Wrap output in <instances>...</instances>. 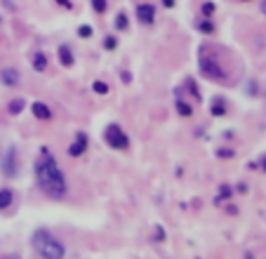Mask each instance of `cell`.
Instances as JSON below:
<instances>
[{
    "label": "cell",
    "mask_w": 266,
    "mask_h": 259,
    "mask_svg": "<svg viewBox=\"0 0 266 259\" xmlns=\"http://www.w3.org/2000/svg\"><path fill=\"white\" fill-rule=\"evenodd\" d=\"M36 179L38 186L43 189V193H47L55 200H62L66 196V179H64V172L59 170L57 161L52 158L47 151L43 148L40 158L36 161Z\"/></svg>",
    "instance_id": "6da1fadb"
},
{
    "label": "cell",
    "mask_w": 266,
    "mask_h": 259,
    "mask_svg": "<svg viewBox=\"0 0 266 259\" xmlns=\"http://www.w3.org/2000/svg\"><path fill=\"white\" fill-rule=\"evenodd\" d=\"M33 250L45 259H62L66 254V247L57 241L50 231H36L33 234Z\"/></svg>",
    "instance_id": "7a4b0ae2"
},
{
    "label": "cell",
    "mask_w": 266,
    "mask_h": 259,
    "mask_svg": "<svg viewBox=\"0 0 266 259\" xmlns=\"http://www.w3.org/2000/svg\"><path fill=\"white\" fill-rule=\"evenodd\" d=\"M198 62H200V73L205 78H210V81H226V68L219 64L217 55L210 47H200Z\"/></svg>",
    "instance_id": "3957f363"
},
{
    "label": "cell",
    "mask_w": 266,
    "mask_h": 259,
    "mask_svg": "<svg viewBox=\"0 0 266 259\" xmlns=\"http://www.w3.org/2000/svg\"><path fill=\"white\" fill-rule=\"evenodd\" d=\"M104 139H106V144L111 148H118V151H125V148L130 146V137L123 132V127L120 125H109L106 127V132H104Z\"/></svg>",
    "instance_id": "277c9868"
},
{
    "label": "cell",
    "mask_w": 266,
    "mask_h": 259,
    "mask_svg": "<svg viewBox=\"0 0 266 259\" xmlns=\"http://www.w3.org/2000/svg\"><path fill=\"white\" fill-rule=\"evenodd\" d=\"M135 17L139 19V24L151 26L155 21V7L151 5V3H139V5L135 7Z\"/></svg>",
    "instance_id": "5b68a950"
},
{
    "label": "cell",
    "mask_w": 266,
    "mask_h": 259,
    "mask_svg": "<svg viewBox=\"0 0 266 259\" xmlns=\"http://www.w3.org/2000/svg\"><path fill=\"white\" fill-rule=\"evenodd\" d=\"M3 174L10 179L17 177V148L14 146H10L3 156Z\"/></svg>",
    "instance_id": "8992f818"
},
{
    "label": "cell",
    "mask_w": 266,
    "mask_h": 259,
    "mask_svg": "<svg viewBox=\"0 0 266 259\" xmlns=\"http://www.w3.org/2000/svg\"><path fill=\"white\" fill-rule=\"evenodd\" d=\"M19 81H21V75H19V68H14V66L0 68V83H3L5 87H17Z\"/></svg>",
    "instance_id": "52a82bcc"
},
{
    "label": "cell",
    "mask_w": 266,
    "mask_h": 259,
    "mask_svg": "<svg viewBox=\"0 0 266 259\" xmlns=\"http://www.w3.org/2000/svg\"><path fill=\"white\" fill-rule=\"evenodd\" d=\"M87 142H90V139H87V135L85 132H78V135H75V139H73V144H71V146H68V156H83L87 151Z\"/></svg>",
    "instance_id": "ba28073f"
},
{
    "label": "cell",
    "mask_w": 266,
    "mask_h": 259,
    "mask_svg": "<svg viewBox=\"0 0 266 259\" xmlns=\"http://www.w3.org/2000/svg\"><path fill=\"white\" fill-rule=\"evenodd\" d=\"M31 111H33V116H36L38 120H50V118H52L50 106L43 104V101H36V104H31Z\"/></svg>",
    "instance_id": "9c48e42d"
},
{
    "label": "cell",
    "mask_w": 266,
    "mask_h": 259,
    "mask_svg": "<svg viewBox=\"0 0 266 259\" xmlns=\"http://www.w3.org/2000/svg\"><path fill=\"white\" fill-rule=\"evenodd\" d=\"M210 113L212 116H217V118H222V116L229 113V106H226V101H224L222 97H215L212 99V106H210Z\"/></svg>",
    "instance_id": "30bf717a"
},
{
    "label": "cell",
    "mask_w": 266,
    "mask_h": 259,
    "mask_svg": "<svg viewBox=\"0 0 266 259\" xmlns=\"http://www.w3.org/2000/svg\"><path fill=\"white\" fill-rule=\"evenodd\" d=\"M57 55H59V62H62V66H66V68L73 66V52H71V47H68V45H62V47L57 49Z\"/></svg>",
    "instance_id": "8fae6325"
},
{
    "label": "cell",
    "mask_w": 266,
    "mask_h": 259,
    "mask_svg": "<svg viewBox=\"0 0 266 259\" xmlns=\"http://www.w3.org/2000/svg\"><path fill=\"white\" fill-rule=\"evenodd\" d=\"M31 64H33L36 71H45V68H47V57L38 49V52H33V55H31Z\"/></svg>",
    "instance_id": "7c38bea8"
},
{
    "label": "cell",
    "mask_w": 266,
    "mask_h": 259,
    "mask_svg": "<svg viewBox=\"0 0 266 259\" xmlns=\"http://www.w3.org/2000/svg\"><path fill=\"white\" fill-rule=\"evenodd\" d=\"M177 113H179L181 118H189V116H193V106L189 104V101H184V99L179 97V94H177Z\"/></svg>",
    "instance_id": "4fadbf2b"
},
{
    "label": "cell",
    "mask_w": 266,
    "mask_h": 259,
    "mask_svg": "<svg viewBox=\"0 0 266 259\" xmlns=\"http://www.w3.org/2000/svg\"><path fill=\"white\" fill-rule=\"evenodd\" d=\"M14 200V191L12 189H0V210H7Z\"/></svg>",
    "instance_id": "5bb4252c"
},
{
    "label": "cell",
    "mask_w": 266,
    "mask_h": 259,
    "mask_svg": "<svg viewBox=\"0 0 266 259\" xmlns=\"http://www.w3.org/2000/svg\"><path fill=\"white\" fill-rule=\"evenodd\" d=\"M24 109H26V101H24V99H12V101L7 104V113H10V116H19V113L24 111Z\"/></svg>",
    "instance_id": "9a60e30c"
},
{
    "label": "cell",
    "mask_w": 266,
    "mask_h": 259,
    "mask_svg": "<svg viewBox=\"0 0 266 259\" xmlns=\"http://www.w3.org/2000/svg\"><path fill=\"white\" fill-rule=\"evenodd\" d=\"M113 29L116 31H127V17H125V12H118L116 21H113Z\"/></svg>",
    "instance_id": "2e32d148"
},
{
    "label": "cell",
    "mask_w": 266,
    "mask_h": 259,
    "mask_svg": "<svg viewBox=\"0 0 266 259\" xmlns=\"http://www.w3.org/2000/svg\"><path fill=\"white\" fill-rule=\"evenodd\" d=\"M226 198H231V186L222 184V186H219V196H217L215 203H222V200H226Z\"/></svg>",
    "instance_id": "e0dca14e"
},
{
    "label": "cell",
    "mask_w": 266,
    "mask_h": 259,
    "mask_svg": "<svg viewBox=\"0 0 266 259\" xmlns=\"http://www.w3.org/2000/svg\"><path fill=\"white\" fill-rule=\"evenodd\" d=\"M92 90H94L97 94H109V85H106L104 81H94V83H92Z\"/></svg>",
    "instance_id": "ac0fdd59"
},
{
    "label": "cell",
    "mask_w": 266,
    "mask_h": 259,
    "mask_svg": "<svg viewBox=\"0 0 266 259\" xmlns=\"http://www.w3.org/2000/svg\"><path fill=\"white\" fill-rule=\"evenodd\" d=\"M198 31L200 33H215V24H212V21H198Z\"/></svg>",
    "instance_id": "d6986e66"
},
{
    "label": "cell",
    "mask_w": 266,
    "mask_h": 259,
    "mask_svg": "<svg viewBox=\"0 0 266 259\" xmlns=\"http://www.w3.org/2000/svg\"><path fill=\"white\" fill-rule=\"evenodd\" d=\"M92 7L97 14H104L106 12V0H92Z\"/></svg>",
    "instance_id": "ffe728a7"
},
{
    "label": "cell",
    "mask_w": 266,
    "mask_h": 259,
    "mask_svg": "<svg viewBox=\"0 0 266 259\" xmlns=\"http://www.w3.org/2000/svg\"><path fill=\"white\" fill-rule=\"evenodd\" d=\"M200 12H203V17H212V14H215V3H205V5L200 7Z\"/></svg>",
    "instance_id": "44dd1931"
},
{
    "label": "cell",
    "mask_w": 266,
    "mask_h": 259,
    "mask_svg": "<svg viewBox=\"0 0 266 259\" xmlns=\"http://www.w3.org/2000/svg\"><path fill=\"white\" fill-rule=\"evenodd\" d=\"M78 36H81V38H90V36H92V26L83 24L81 29H78Z\"/></svg>",
    "instance_id": "7402d4cb"
},
{
    "label": "cell",
    "mask_w": 266,
    "mask_h": 259,
    "mask_svg": "<svg viewBox=\"0 0 266 259\" xmlns=\"http://www.w3.org/2000/svg\"><path fill=\"white\" fill-rule=\"evenodd\" d=\"M153 234H155L153 241H158V243L165 241V231H163V226H155V228H153Z\"/></svg>",
    "instance_id": "603a6c76"
},
{
    "label": "cell",
    "mask_w": 266,
    "mask_h": 259,
    "mask_svg": "<svg viewBox=\"0 0 266 259\" xmlns=\"http://www.w3.org/2000/svg\"><path fill=\"white\" fill-rule=\"evenodd\" d=\"M116 45H118V40H116L113 36H109V38L104 40V47H106V49H116Z\"/></svg>",
    "instance_id": "cb8c5ba5"
},
{
    "label": "cell",
    "mask_w": 266,
    "mask_h": 259,
    "mask_svg": "<svg viewBox=\"0 0 266 259\" xmlns=\"http://www.w3.org/2000/svg\"><path fill=\"white\" fill-rule=\"evenodd\" d=\"M231 156H233L231 148H222V151H219V158H231Z\"/></svg>",
    "instance_id": "d4e9b609"
},
{
    "label": "cell",
    "mask_w": 266,
    "mask_h": 259,
    "mask_svg": "<svg viewBox=\"0 0 266 259\" xmlns=\"http://www.w3.org/2000/svg\"><path fill=\"white\" fill-rule=\"evenodd\" d=\"M62 7H66V10H71V0H57Z\"/></svg>",
    "instance_id": "484cf974"
},
{
    "label": "cell",
    "mask_w": 266,
    "mask_h": 259,
    "mask_svg": "<svg viewBox=\"0 0 266 259\" xmlns=\"http://www.w3.org/2000/svg\"><path fill=\"white\" fill-rule=\"evenodd\" d=\"M163 5H165V7H174V0H163Z\"/></svg>",
    "instance_id": "4316f807"
},
{
    "label": "cell",
    "mask_w": 266,
    "mask_h": 259,
    "mask_svg": "<svg viewBox=\"0 0 266 259\" xmlns=\"http://www.w3.org/2000/svg\"><path fill=\"white\" fill-rule=\"evenodd\" d=\"M261 170H264V172H266V156H264V158H261Z\"/></svg>",
    "instance_id": "83f0119b"
},
{
    "label": "cell",
    "mask_w": 266,
    "mask_h": 259,
    "mask_svg": "<svg viewBox=\"0 0 266 259\" xmlns=\"http://www.w3.org/2000/svg\"><path fill=\"white\" fill-rule=\"evenodd\" d=\"M261 12L266 14V0H261Z\"/></svg>",
    "instance_id": "f1b7e54d"
}]
</instances>
